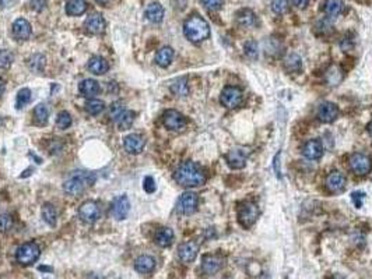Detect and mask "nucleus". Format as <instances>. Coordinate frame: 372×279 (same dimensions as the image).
I'll return each mask as SVG.
<instances>
[{
  "label": "nucleus",
  "mask_w": 372,
  "mask_h": 279,
  "mask_svg": "<svg viewBox=\"0 0 372 279\" xmlns=\"http://www.w3.org/2000/svg\"><path fill=\"white\" fill-rule=\"evenodd\" d=\"M174 177L182 187H199L206 183V174L195 162H183L177 169Z\"/></svg>",
  "instance_id": "obj_1"
},
{
  "label": "nucleus",
  "mask_w": 372,
  "mask_h": 279,
  "mask_svg": "<svg viewBox=\"0 0 372 279\" xmlns=\"http://www.w3.org/2000/svg\"><path fill=\"white\" fill-rule=\"evenodd\" d=\"M183 34L193 44L203 42L210 37V25L206 20L200 16H190L183 24Z\"/></svg>",
  "instance_id": "obj_2"
},
{
  "label": "nucleus",
  "mask_w": 372,
  "mask_h": 279,
  "mask_svg": "<svg viewBox=\"0 0 372 279\" xmlns=\"http://www.w3.org/2000/svg\"><path fill=\"white\" fill-rule=\"evenodd\" d=\"M95 176L93 173L77 170L70 174V177L63 183V190L70 196H80L91 184H94Z\"/></svg>",
  "instance_id": "obj_3"
},
{
  "label": "nucleus",
  "mask_w": 372,
  "mask_h": 279,
  "mask_svg": "<svg viewBox=\"0 0 372 279\" xmlns=\"http://www.w3.org/2000/svg\"><path fill=\"white\" fill-rule=\"evenodd\" d=\"M39 255H41V250H39L38 244L34 242H28L17 248L16 260L21 265H31L32 262L38 260Z\"/></svg>",
  "instance_id": "obj_4"
},
{
  "label": "nucleus",
  "mask_w": 372,
  "mask_h": 279,
  "mask_svg": "<svg viewBox=\"0 0 372 279\" xmlns=\"http://www.w3.org/2000/svg\"><path fill=\"white\" fill-rule=\"evenodd\" d=\"M259 207L253 201H245L238 207V221L244 228H251L259 218Z\"/></svg>",
  "instance_id": "obj_5"
},
{
  "label": "nucleus",
  "mask_w": 372,
  "mask_h": 279,
  "mask_svg": "<svg viewBox=\"0 0 372 279\" xmlns=\"http://www.w3.org/2000/svg\"><path fill=\"white\" fill-rule=\"evenodd\" d=\"M199 205V197L196 193L186 192L178 199L177 211L182 215H192L197 210Z\"/></svg>",
  "instance_id": "obj_6"
},
{
  "label": "nucleus",
  "mask_w": 372,
  "mask_h": 279,
  "mask_svg": "<svg viewBox=\"0 0 372 279\" xmlns=\"http://www.w3.org/2000/svg\"><path fill=\"white\" fill-rule=\"evenodd\" d=\"M350 169L353 170V173L358 174V176H365L372 170V161L371 158L365 154H353L350 158Z\"/></svg>",
  "instance_id": "obj_7"
},
{
  "label": "nucleus",
  "mask_w": 372,
  "mask_h": 279,
  "mask_svg": "<svg viewBox=\"0 0 372 279\" xmlns=\"http://www.w3.org/2000/svg\"><path fill=\"white\" fill-rule=\"evenodd\" d=\"M242 100H244V95L238 87H226L220 95L221 105L226 106L228 109L238 108L242 104Z\"/></svg>",
  "instance_id": "obj_8"
},
{
  "label": "nucleus",
  "mask_w": 372,
  "mask_h": 279,
  "mask_svg": "<svg viewBox=\"0 0 372 279\" xmlns=\"http://www.w3.org/2000/svg\"><path fill=\"white\" fill-rule=\"evenodd\" d=\"M79 217L84 223H94L101 217V208L95 201H87L79 208Z\"/></svg>",
  "instance_id": "obj_9"
},
{
  "label": "nucleus",
  "mask_w": 372,
  "mask_h": 279,
  "mask_svg": "<svg viewBox=\"0 0 372 279\" xmlns=\"http://www.w3.org/2000/svg\"><path fill=\"white\" fill-rule=\"evenodd\" d=\"M163 123H164V126L167 129L178 131L182 130L183 127L186 126V123H188V120H186V118L183 116L181 112L170 109V111H167L164 113V116H163Z\"/></svg>",
  "instance_id": "obj_10"
},
{
  "label": "nucleus",
  "mask_w": 372,
  "mask_h": 279,
  "mask_svg": "<svg viewBox=\"0 0 372 279\" xmlns=\"http://www.w3.org/2000/svg\"><path fill=\"white\" fill-rule=\"evenodd\" d=\"M129 212H130V201L126 196H119V197L114 199L112 204H111V214L115 219L123 221V219H126Z\"/></svg>",
  "instance_id": "obj_11"
},
{
  "label": "nucleus",
  "mask_w": 372,
  "mask_h": 279,
  "mask_svg": "<svg viewBox=\"0 0 372 279\" xmlns=\"http://www.w3.org/2000/svg\"><path fill=\"white\" fill-rule=\"evenodd\" d=\"M224 265V258L218 254H206L202 260V269L207 275H214Z\"/></svg>",
  "instance_id": "obj_12"
},
{
  "label": "nucleus",
  "mask_w": 372,
  "mask_h": 279,
  "mask_svg": "<svg viewBox=\"0 0 372 279\" xmlns=\"http://www.w3.org/2000/svg\"><path fill=\"white\" fill-rule=\"evenodd\" d=\"M197 251H199V247H197L196 243L186 242L181 244L179 248H178V257H179V260L182 261L183 264H190V262L195 261Z\"/></svg>",
  "instance_id": "obj_13"
},
{
  "label": "nucleus",
  "mask_w": 372,
  "mask_h": 279,
  "mask_svg": "<svg viewBox=\"0 0 372 279\" xmlns=\"http://www.w3.org/2000/svg\"><path fill=\"white\" fill-rule=\"evenodd\" d=\"M339 116V108L332 104V102H325L322 104L319 111H318V118L323 123H332Z\"/></svg>",
  "instance_id": "obj_14"
},
{
  "label": "nucleus",
  "mask_w": 372,
  "mask_h": 279,
  "mask_svg": "<svg viewBox=\"0 0 372 279\" xmlns=\"http://www.w3.org/2000/svg\"><path fill=\"white\" fill-rule=\"evenodd\" d=\"M346 176L340 172H332L326 179V187L330 193H341L346 189Z\"/></svg>",
  "instance_id": "obj_15"
},
{
  "label": "nucleus",
  "mask_w": 372,
  "mask_h": 279,
  "mask_svg": "<svg viewBox=\"0 0 372 279\" xmlns=\"http://www.w3.org/2000/svg\"><path fill=\"white\" fill-rule=\"evenodd\" d=\"M84 28L86 31L93 34V35H98L105 31V20L102 19L101 14H91L89 19L84 23Z\"/></svg>",
  "instance_id": "obj_16"
},
{
  "label": "nucleus",
  "mask_w": 372,
  "mask_h": 279,
  "mask_svg": "<svg viewBox=\"0 0 372 279\" xmlns=\"http://www.w3.org/2000/svg\"><path fill=\"white\" fill-rule=\"evenodd\" d=\"M12 31L17 41H26L31 35V25L26 19H17L13 23Z\"/></svg>",
  "instance_id": "obj_17"
},
{
  "label": "nucleus",
  "mask_w": 372,
  "mask_h": 279,
  "mask_svg": "<svg viewBox=\"0 0 372 279\" xmlns=\"http://www.w3.org/2000/svg\"><path fill=\"white\" fill-rule=\"evenodd\" d=\"M303 154L305 158H308L311 161H316L323 155V145L319 140H309L304 145Z\"/></svg>",
  "instance_id": "obj_18"
},
{
  "label": "nucleus",
  "mask_w": 372,
  "mask_h": 279,
  "mask_svg": "<svg viewBox=\"0 0 372 279\" xmlns=\"http://www.w3.org/2000/svg\"><path fill=\"white\" fill-rule=\"evenodd\" d=\"M123 145L129 154H140L144 149L145 140L144 137H141L140 134H130L125 138Z\"/></svg>",
  "instance_id": "obj_19"
},
{
  "label": "nucleus",
  "mask_w": 372,
  "mask_h": 279,
  "mask_svg": "<svg viewBox=\"0 0 372 279\" xmlns=\"http://www.w3.org/2000/svg\"><path fill=\"white\" fill-rule=\"evenodd\" d=\"M156 268V260L150 255H140L134 261V269L141 275L152 273Z\"/></svg>",
  "instance_id": "obj_20"
},
{
  "label": "nucleus",
  "mask_w": 372,
  "mask_h": 279,
  "mask_svg": "<svg viewBox=\"0 0 372 279\" xmlns=\"http://www.w3.org/2000/svg\"><path fill=\"white\" fill-rule=\"evenodd\" d=\"M144 16L145 19L148 20L150 23H153V24H160L164 20V7L161 6L160 3H157V2L152 3L145 9Z\"/></svg>",
  "instance_id": "obj_21"
},
{
  "label": "nucleus",
  "mask_w": 372,
  "mask_h": 279,
  "mask_svg": "<svg viewBox=\"0 0 372 279\" xmlns=\"http://www.w3.org/2000/svg\"><path fill=\"white\" fill-rule=\"evenodd\" d=\"M237 23L242 28H252L258 24V19L256 14L249 10V9H242L237 13Z\"/></svg>",
  "instance_id": "obj_22"
},
{
  "label": "nucleus",
  "mask_w": 372,
  "mask_h": 279,
  "mask_svg": "<svg viewBox=\"0 0 372 279\" xmlns=\"http://www.w3.org/2000/svg\"><path fill=\"white\" fill-rule=\"evenodd\" d=\"M227 163L233 169H242L246 165V155L241 149H231L226 155Z\"/></svg>",
  "instance_id": "obj_23"
},
{
  "label": "nucleus",
  "mask_w": 372,
  "mask_h": 279,
  "mask_svg": "<svg viewBox=\"0 0 372 279\" xmlns=\"http://www.w3.org/2000/svg\"><path fill=\"white\" fill-rule=\"evenodd\" d=\"M80 92H82L83 97H86V98H94L95 95H98L100 91H101V87H100V84L97 82L93 78H87V80H83L80 82Z\"/></svg>",
  "instance_id": "obj_24"
},
{
  "label": "nucleus",
  "mask_w": 372,
  "mask_h": 279,
  "mask_svg": "<svg viewBox=\"0 0 372 279\" xmlns=\"http://www.w3.org/2000/svg\"><path fill=\"white\" fill-rule=\"evenodd\" d=\"M323 12L330 17H337L346 12V5L341 0H326L323 6Z\"/></svg>",
  "instance_id": "obj_25"
},
{
  "label": "nucleus",
  "mask_w": 372,
  "mask_h": 279,
  "mask_svg": "<svg viewBox=\"0 0 372 279\" xmlns=\"http://www.w3.org/2000/svg\"><path fill=\"white\" fill-rule=\"evenodd\" d=\"M108 62L104 59V57H100V56H94L91 57L89 62V70L95 75H102L105 74L108 71Z\"/></svg>",
  "instance_id": "obj_26"
},
{
  "label": "nucleus",
  "mask_w": 372,
  "mask_h": 279,
  "mask_svg": "<svg viewBox=\"0 0 372 279\" xmlns=\"http://www.w3.org/2000/svg\"><path fill=\"white\" fill-rule=\"evenodd\" d=\"M172 59H174V49L170 46L161 48L156 55V63L160 67H168L172 62Z\"/></svg>",
  "instance_id": "obj_27"
},
{
  "label": "nucleus",
  "mask_w": 372,
  "mask_h": 279,
  "mask_svg": "<svg viewBox=\"0 0 372 279\" xmlns=\"http://www.w3.org/2000/svg\"><path fill=\"white\" fill-rule=\"evenodd\" d=\"M284 68L288 73H300L303 70V60L296 53H290L284 59Z\"/></svg>",
  "instance_id": "obj_28"
},
{
  "label": "nucleus",
  "mask_w": 372,
  "mask_h": 279,
  "mask_svg": "<svg viewBox=\"0 0 372 279\" xmlns=\"http://www.w3.org/2000/svg\"><path fill=\"white\" fill-rule=\"evenodd\" d=\"M174 242V232L170 228H163L156 235V243L160 247H170Z\"/></svg>",
  "instance_id": "obj_29"
},
{
  "label": "nucleus",
  "mask_w": 372,
  "mask_h": 279,
  "mask_svg": "<svg viewBox=\"0 0 372 279\" xmlns=\"http://www.w3.org/2000/svg\"><path fill=\"white\" fill-rule=\"evenodd\" d=\"M87 10L86 0H67L66 3V13L69 16H82Z\"/></svg>",
  "instance_id": "obj_30"
},
{
  "label": "nucleus",
  "mask_w": 372,
  "mask_h": 279,
  "mask_svg": "<svg viewBox=\"0 0 372 279\" xmlns=\"http://www.w3.org/2000/svg\"><path fill=\"white\" fill-rule=\"evenodd\" d=\"M283 50V44L280 42L277 38H267L265 42V52L267 56H273L276 57L281 53Z\"/></svg>",
  "instance_id": "obj_31"
},
{
  "label": "nucleus",
  "mask_w": 372,
  "mask_h": 279,
  "mask_svg": "<svg viewBox=\"0 0 372 279\" xmlns=\"http://www.w3.org/2000/svg\"><path fill=\"white\" fill-rule=\"evenodd\" d=\"M34 119H35V123L38 126H44L48 123V119H49V111L44 104H39L35 106L34 109Z\"/></svg>",
  "instance_id": "obj_32"
},
{
  "label": "nucleus",
  "mask_w": 372,
  "mask_h": 279,
  "mask_svg": "<svg viewBox=\"0 0 372 279\" xmlns=\"http://www.w3.org/2000/svg\"><path fill=\"white\" fill-rule=\"evenodd\" d=\"M171 91L177 97H186L189 94V85L186 78H178L171 84Z\"/></svg>",
  "instance_id": "obj_33"
},
{
  "label": "nucleus",
  "mask_w": 372,
  "mask_h": 279,
  "mask_svg": "<svg viewBox=\"0 0 372 279\" xmlns=\"http://www.w3.org/2000/svg\"><path fill=\"white\" fill-rule=\"evenodd\" d=\"M133 122H134V113L132 111H125L116 119V124L119 130H129L132 127Z\"/></svg>",
  "instance_id": "obj_34"
},
{
  "label": "nucleus",
  "mask_w": 372,
  "mask_h": 279,
  "mask_svg": "<svg viewBox=\"0 0 372 279\" xmlns=\"http://www.w3.org/2000/svg\"><path fill=\"white\" fill-rule=\"evenodd\" d=\"M42 219H44L45 222L48 223L49 226H55L56 225V218H57V214H56V210H55V207L52 204H45L42 207Z\"/></svg>",
  "instance_id": "obj_35"
},
{
  "label": "nucleus",
  "mask_w": 372,
  "mask_h": 279,
  "mask_svg": "<svg viewBox=\"0 0 372 279\" xmlns=\"http://www.w3.org/2000/svg\"><path fill=\"white\" fill-rule=\"evenodd\" d=\"M31 101V91L28 88H23L20 89L17 94V98H16V108L17 109H23L24 106L28 105Z\"/></svg>",
  "instance_id": "obj_36"
},
{
  "label": "nucleus",
  "mask_w": 372,
  "mask_h": 279,
  "mask_svg": "<svg viewBox=\"0 0 372 279\" xmlns=\"http://www.w3.org/2000/svg\"><path fill=\"white\" fill-rule=\"evenodd\" d=\"M104 109H105V104H104V101L100 100H90L87 102V105H86V111L89 112L90 115H93V116H97V115L102 113Z\"/></svg>",
  "instance_id": "obj_37"
},
{
  "label": "nucleus",
  "mask_w": 372,
  "mask_h": 279,
  "mask_svg": "<svg viewBox=\"0 0 372 279\" xmlns=\"http://www.w3.org/2000/svg\"><path fill=\"white\" fill-rule=\"evenodd\" d=\"M270 9L276 14H285L290 10V2L288 0H271Z\"/></svg>",
  "instance_id": "obj_38"
},
{
  "label": "nucleus",
  "mask_w": 372,
  "mask_h": 279,
  "mask_svg": "<svg viewBox=\"0 0 372 279\" xmlns=\"http://www.w3.org/2000/svg\"><path fill=\"white\" fill-rule=\"evenodd\" d=\"M56 124L59 129H62V130H66V129H69L70 126H71V116H70L69 112H60L59 115H57V119H56Z\"/></svg>",
  "instance_id": "obj_39"
},
{
  "label": "nucleus",
  "mask_w": 372,
  "mask_h": 279,
  "mask_svg": "<svg viewBox=\"0 0 372 279\" xmlns=\"http://www.w3.org/2000/svg\"><path fill=\"white\" fill-rule=\"evenodd\" d=\"M14 60V55L10 50H0V68H7L12 66Z\"/></svg>",
  "instance_id": "obj_40"
},
{
  "label": "nucleus",
  "mask_w": 372,
  "mask_h": 279,
  "mask_svg": "<svg viewBox=\"0 0 372 279\" xmlns=\"http://www.w3.org/2000/svg\"><path fill=\"white\" fill-rule=\"evenodd\" d=\"M125 111H126V109H125V105H123V102H120V101H116V102H114V104L111 105V109H109V118L116 122V119L119 118L120 115H122V113H123Z\"/></svg>",
  "instance_id": "obj_41"
},
{
  "label": "nucleus",
  "mask_w": 372,
  "mask_h": 279,
  "mask_svg": "<svg viewBox=\"0 0 372 279\" xmlns=\"http://www.w3.org/2000/svg\"><path fill=\"white\" fill-rule=\"evenodd\" d=\"M13 228V218L9 214L0 215V233H6Z\"/></svg>",
  "instance_id": "obj_42"
},
{
  "label": "nucleus",
  "mask_w": 372,
  "mask_h": 279,
  "mask_svg": "<svg viewBox=\"0 0 372 279\" xmlns=\"http://www.w3.org/2000/svg\"><path fill=\"white\" fill-rule=\"evenodd\" d=\"M244 52L245 55L249 57V59H256L259 55V48H258V42L255 41H248L244 46Z\"/></svg>",
  "instance_id": "obj_43"
},
{
  "label": "nucleus",
  "mask_w": 372,
  "mask_h": 279,
  "mask_svg": "<svg viewBox=\"0 0 372 279\" xmlns=\"http://www.w3.org/2000/svg\"><path fill=\"white\" fill-rule=\"evenodd\" d=\"M315 28L318 34H329V32H332V30H333V25H332V23L329 20H321V21H318Z\"/></svg>",
  "instance_id": "obj_44"
},
{
  "label": "nucleus",
  "mask_w": 372,
  "mask_h": 279,
  "mask_svg": "<svg viewBox=\"0 0 372 279\" xmlns=\"http://www.w3.org/2000/svg\"><path fill=\"white\" fill-rule=\"evenodd\" d=\"M30 66H31L32 70L35 71H41L45 66V57L42 55H34L30 60Z\"/></svg>",
  "instance_id": "obj_45"
},
{
  "label": "nucleus",
  "mask_w": 372,
  "mask_h": 279,
  "mask_svg": "<svg viewBox=\"0 0 372 279\" xmlns=\"http://www.w3.org/2000/svg\"><path fill=\"white\" fill-rule=\"evenodd\" d=\"M203 3V6L211 10V12H215V10H220L222 7V0H200Z\"/></svg>",
  "instance_id": "obj_46"
},
{
  "label": "nucleus",
  "mask_w": 372,
  "mask_h": 279,
  "mask_svg": "<svg viewBox=\"0 0 372 279\" xmlns=\"http://www.w3.org/2000/svg\"><path fill=\"white\" fill-rule=\"evenodd\" d=\"M143 189H144V192L148 193V194H152V193L156 192L157 186H156V181H154V179H153L152 176L144 177V180H143Z\"/></svg>",
  "instance_id": "obj_47"
},
{
  "label": "nucleus",
  "mask_w": 372,
  "mask_h": 279,
  "mask_svg": "<svg viewBox=\"0 0 372 279\" xmlns=\"http://www.w3.org/2000/svg\"><path fill=\"white\" fill-rule=\"evenodd\" d=\"M30 7L35 12H42L46 7V0H30Z\"/></svg>",
  "instance_id": "obj_48"
},
{
  "label": "nucleus",
  "mask_w": 372,
  "mask_h": 279,
  "mask_svg": "<svg viewBox=\"0 0 372 279\" xmlns=\"http://www.w3.org/2000/svg\"><path fill=\"white\" fill-rule=\"evenodd\" d=\"M309 2H311V0H292L294 6L298 7V9H305V7L309 5Z\"/></svg>",
  "instance_id": "obj_49"
},
{
  "label": "nucleus",
  "mask_w": 372,
  "mask_h": 279,
  "mask_svg": "<svg viewBox=\"0 0 372 279\" xmlns=\"http://www.w3.org/2000/svg\"><path fill=\"white\" fill-rule=\"evenodd\" d=\"M280 156H281V154L278 152L277 155L274 156V162H273V165H274V170H276V173H277V176H280Z\"/></svg>",
  "instance_id": "obj_50"
},
{
  "label": "nucleus",
  "mask_w": 372,
  "mask_h": 279,
  "mask_svg": "<svg viewBox=\"0 0 372 279\" xmlns=\"http://www.w3.org/2000/svg\"><path fill=\"white\" fill-rule=\"evenodd\" d=\"M5 88H6V85H5V81L0 78V97H2L3 92H5Z\"/></svg>",
  "instance_id": "obj_51"
},
{
  "label": "nucleus",
  "mask_w": 372,
  "mask_h": 279,
  "mask_svg": "<svg viewBox=\"0 0 372 279\" xmlns=\"http://www.w3.org/2000/svg\"><path fill=\"white\" fill-rule=\"evenodd\" d=\"M9 2H10V0H0V5H2V6H6Z\"/></svg>",
  "instance_id": "obj_52"
},
{
  "label": "nucleus",
  "mask_w": 372,
  "mask_h": 279,
  "mask_svg": "<svg viewBox=\"0 0 372 279\" xmlns=\"http://www.w3.org/2000/svg\"><path fill=\"white\" fill-rule=\"evenodd\" d=\"M39 271H51V268H48V267H39Z\"/></svg>",
  "instance_id": "obj_53"
},
{
  "label": "nucleus",
  "mask_w": 372,
  "mask_h": 279,
  "mask_svg": "<svg viewBox=\"0 0 372 279\" xmlns=\"http://www.w3.org/2000/svg\"><path fill=\"white\" fill-rule=\"evenodd\" d=\"M330 279H344V278H343L341 275H333V276H332Z\"/></svg>",
  "instance_id": "obj_54"
},
{
  "label": "nucleus",
  "mask_w": 372,
  "mask_h": 279,
  "mask_svg": "<svg viewBox=\"0 0 372 279\" xmlns=\"http://www.w3.org/2000/svg\"><path fill=\"white\" fill-rule=\"evenodd\" d=\"M368 131H369V134L372 136V122L369 124H368Z\"/></svg>",
  "instance_id": "obj_55"
},
{
  "label": "nucleus",
  "mask_w": 372,
  "mask_h": 279,
  "mask_svg": "<svg viewBox=\"0 0 372 279\" xmlns=\"http://www.w3.org/2000/svg\"><path fill=\"white\" fill-rule=\"evenodd\" d=\"M97 2H98V3H107L108 0H97Z\"/></svg>",
  "instance_id": "obj_56"
}]
</instances>
